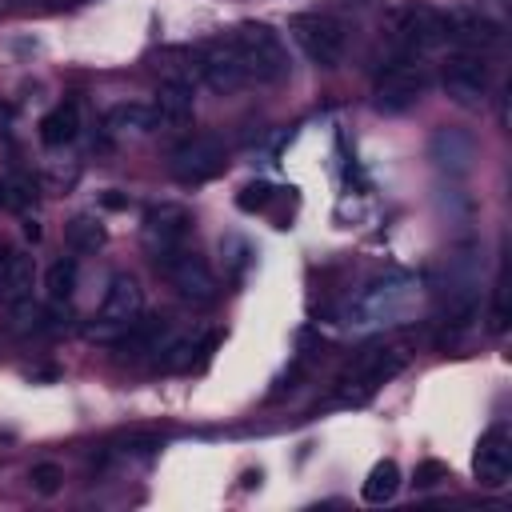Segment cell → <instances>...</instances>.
<instances>
[{"label":"cell","mask_w":512,"mask_h":512,"mask_svg":"<svg viewBox=\"0 0 512 512\" xmlns=\"http://www.w3.org/2000/svg\"><path fill=\"white\" fill-rule=\"evenodd\" d=\"M228 40H232V48H236V56H240L248 80H256V84H276V80H284V76L292 72L288 48H284L280 32L268 28V24L248 20V24H240Z\"/></svg>","instance_id":"6da1fadb"},{"label":"cell","mask_w":512,"mask_h":512,"mask_svg":"<svg viewBox=\"0 0 512 512\" xmlns=\"http://www.w3.org/2000/svg\"><path fill=\"white\" fill-rule=\"evenodd\" d=\"M392 32L396 40L404 44V52H424V48H436L444 40H452V24H448V12L424 4V0H408L400 8H392Z\"/></svg>","instance_id":"7a4b0ae2"},{"label":"cell","mask_w":512,"mask_h":512,"mask_svg":"<svg viewBox=\"0 0 512 512\" xmlns=\"http://www.w3.org/2000/svg\"><path fill=\"white\" fill-rule=\"evenodd\" d=\"M288 32H292V40L304 48V56H308L312 64L336 68V64L344 60L348 36H344V28H340L328 12H296V16L288 20Z\"/></svg>","instance_id":"3957f363"},{"label":"cell","mask_w":512,"mask_h":512,"mask_svg":"<svg viewBox=\"0 0 512 512\" xmlns=\"http://www.w3.org/2000/svg\"><path fill=\"white\" fill-rule=\"evenodd\" d=\"M424 88H428V72H424V64H420L412 52H404L400 60L384 64V72L376 76L372 104H376L380 112H404V108H412V104L420 100Z\"/></svg>","instance_id":"277c9868"},{"label":"cell","mask_w":512,"mask_h":512,"mask_svg":"<svg viewBox=\"0 0 512 512\" xmlns=\"http://www.w3.org/2000/svg\"><path fill=\"white\" fill-rule=\"evenodd\" d=\"M156 268L164 272V280H168L184 300L208 304V300H216V292H220L212 268H208L196 252H188L184 244H180V248H168V252H156Z\"/></svg>","instance_id":"5b68a950"},{"label":"cell","mask_w":512,"mask_h":512,"mask_svg":"<svg viewBox=\"0 0 512 512\" xmlns=\"http://www.w3.org/2000/svg\"><path fill=\"white\" fill-rule=\"evenodd\" d=\"M404 368V352L400 348H388V344H376V348H364L356 360H352V368H348V376L340 380L344 388V396H352V400H368L384 380H392L396 372Z\"/></svg>","instance_id":"8992f818"},{"label":"cell","mask_w":512,"mask_h":512,"mask_svg":"<svg viewBox=\"0 0 512 512\" xmlns=\"http://www.w3.org/2000/svg\"><path fill=\"white\" fill-rule=\"evenodd\" d=\"M140 308H144V296H140V284L128 276V272H120V276H112L108 280V288H104V304H100V324H92L88 328V336H100V340H108V336H120L136 316H140Z\"/></svg>","instance_id":"52a82bcc"},{"label":"cell","mask_w":512,"mask_h":512,"mask_svg":"<svg viewBox=\"0 0 512 512\" xmlns=\"http://www.w3.org/2000/svg\"><path fill=\"white\" fill-rule=\"evenodd\" d=\"M440 84L456 104H476L488 92V64L484 52L476 48H456L444 64H440Z\"/></svg>","instance_id":"ba28073f"},{"label":"cell","mask_w":512,"mask_h":512,"mask_svg":"<svg viewBox=\"0 0 512 512\" xmlns=\"http://www.w3.org/2000/svg\"><path fill=\"white\" fill-rule=\"evenodd\" d=\"M196 72H200V80H204L216 96H232V92H240V88L248 84V72H244V64H240L232 40H212V44H204V48L196 52Z\"/></svg>","instance_id":"9c48e42d"},{"label":"cell","mask_w":512,"mask_h":512,"mask_svg":"<svg viewBox=\"0 0 512 512\" xmlns=\"http://www.w3.org/2000/svg\"><path fill=\"white\" fill-rule=\"evenodd\" d=\"M168 168H172V176L180 184H204V180H212V176L224 172V148L212 136H192V140H184V144L172 148Z\"/></svg>","instance_id":"30bf717a"},{"label":"cell","mask_w":512,"mask_h":512,"mask_svg":"<svg viewBox=\"0 0 512 512\" xmlns=\"http://www.w3.org/2000/svg\"><path fill=\"white\" fill-rule=\"evenodd\" d=\"M472 472H476L480 488H500V484H508V476H512V440H508V432H504L500 424L480 436L476 456H472Z\"/></svg>","instance_id":"8fae6325"},{"label":"cell","mask_w":512,"mask_h":512,"mask_svg":"<svg viewBox=\"0 0 512 512\" xmlns=\"http://www.w3.org/2000/svg\"><path fill=\"white\" fill-rule=\"evenodd\" d=\"M152 112H156V124L160 128H188L192 116H196V88H192V80L188 76L160 80L156 100H152Z\"/></svg>","instance_id":"7c38bea8"},{"label":"cell","mask_w":512,"mask_h":512,"mask_svg":"<svg viewBox=\"0 0 512 512\" xmlns=\"http://www.w3.org/2000/svg\"><path fill=\"white\" fill-rule=\"evenodd\" d=\"M188 232H192V216L180 204H160V208H148V216H144V240L152 252L180 248L188 240Z\"/></svg>","instance_id":"4fadbf2b"},{"label":"cell","mask_w":512,"mask_h":512,"mask_svg":"<svg viewBox=\"0 0 512 512\" xmlns=\"http://www.w3.org/2000/svg\"><path fill=\"white\" fill-rule=\"evenodd\" d=\"M428 156L436 160L440 172L464 176L472 168V160H476V140L468 132H460V128H440L432 136V144H428Z\"/></svg>","instance_id":"5bb4252c"},{"label":"cell","mask_w":512,"mask_h":512,"mask_svg":"<svg viewBox=\"0 0 512 512\" xmlns=\"http://www.w3.org/2000/svg\"><path fill=\"white\" fill-rule=\"evenodd\" d=\"M32 280H36V260L28 252H8V260L0 264V300H8V304L28 300Z\"/></svg>","instance_id":"9a60e30c"},{"label":"cell","mask_w":512,"mask_h":512,"mask_svg":"<svg viewBox=\"0 0 512 512\" xmlns=\"http://www.w3.org/2000/svg\"><path fill=\"white\" fill-rule=\"evenodd\" d=\"M448 24H452V40H460L464 48H476V52L500 40V24L488 16H476V12H452Z\"/></svg>","instance_id":"2e32d148"},{"label":"cell","mask_w":512,"mask_h":512,"mask_svg":"<svg viewBox=\"0 0 512 512\" xmlns=\"http://www.w3.org/2000/svg\"><path fill=\"white\" fill-rule=\"evenodd\" d=\"M80 136V108L68 100V104H56L44 120H40V140L48 144V148H64V144H72Z\"/></svg>","instance_id":"e0dca14e"},{"label":"cell","mask_w":512,"mask_h":512,"mask_svg":"<svg viewBox=\"0 0 512 512\" xmlns=\"http://www.w3.org/2000/svg\"><path fill=\"white\" fill-rule=\"evenodd\" d=\"M396 488H400V468H396V460H376L372 472H368V480H364V488H360V496H364L368 504H388V500L396 496Z\"/></svg>","instance_id":"ac0fdd59"},{"label":"cell","mask_w":512,"mask_h":512,"mask_svg":"<svg viewBox=\"0 0 512 512\" xmlns=\"http://www.w3.org/2000/svg\"><path fill=\"white\" fill-rule=\"evenodd\" d=\"M108 124L120 128V132H152V128H160L152 104H116L108 112Z\"/></svg>","instance_id":"d6986e66"},{"label":"cell","mask_w":512,"mask_h":512,"mask_svg":"<svg viewBox=\"0 0 512 512\" xmlns=\"http://www.w3.org/2000/svg\"><path fill=\"white\" fill-rule=\"evenodd\" d=\"M64 236H68V244H72L76 252H96V248L104 244V228H100L96 216H72V220L64 224Z\"/></svg>","instance_id":"ffe728a7"},{"label":"cell","mask_w":512,"mask_h":512,"mask_svg":"<svg viewBox=\"0 0 512 512\" xmlns=\"http://www.w3.org/2000/svg\"><path fill=\"white\" fill-rule=\"evenodd\" d=\"M44 288H48V300H68L72 292H76V260L72 256H60L52 268H48V276H44Z\"/></svg>","instance_id":"44dd1931"},{"label":"cell","mask_w":512,"mask_h":512,"mask_svg":"<svg viewBox=\"0 0 512 512\" xmlns=\"http://www.w3.org/2000/svg\"><path fill=\"white\" fill-rule=\"evenodd\" d=\"M28 484H32L40 496H56L60 484H64V472H60V464H36V468L28 472Z\"/></svg>","instance_id":"7402d4cb"},{"label":"cell","mask_w":512,"mask_h":512,"mask_svg":"<svg viewBox=\"0 0 512 512\" xmlns=\"http://www.w3.org/2000/svg\"><path fill=\"white\" fill-rule=\"evenodd\" d=\"M276 200V188L272 184H264V180H256V184H248L240 196H236V204L244 208V212H264L268 204Z\"/></svg>","instance_id":"603a6c76"},{"label":"cell","mask_w":512,"mask_h":512,"mask_svg":"<svg viewBox=\"0 0 512 512\" xmlns=\"http://www.w3.org/2000/svg\"><path fill=\"white\" fill-rule=\"evenodd\" d=\"M0 200H4V204H12V208H28V204L36 200V184H32V180H24V176H16V180L0 184Z\"/></svg>","instance_id":"cb8c5ba5"},{"label":"cell","mask_w":512,"mask_h":512,"mask_svg":"<svg viewBox=\"0 0 512 512\" xmlns=\"http://www.w3.org/2000/svg\"><path fill=\"white\" fill-rule=\"evenodd\" d=\"M440 480H448V468H444L440 460H424V464L416 468V488H432V484H440Z\"/></svg>","instance_id":"d4e9b609"},{"label":"cell","mask_w":512,"mask_h":512,"mask_svg":"<svg viewBox=\"0 0 512 512\" xmlns=\"http://www.w3.org/2000/svg\"><path fill=\"white\" fill-rule=\"evenodd\" d=\"M492 332H504L508 328V304H504V288H496V304H492V320H488Z\"/></svg>","instance_id":"484cf974"},{"label":"cell","mask_w":512,"mask_h":512,"mask_svg":"<svg viewBox=\"0 0 512 512\" xmlns=\"http://www.w3.org/2000/svg\"><path fill=\"white\" fill-rule=\"evenodd\" d=\"M8 252H12V248H4V244H0V264H4V260H8Z\"/></svg>","instance_id":"4316f807"}]
</instances>
